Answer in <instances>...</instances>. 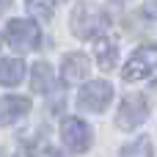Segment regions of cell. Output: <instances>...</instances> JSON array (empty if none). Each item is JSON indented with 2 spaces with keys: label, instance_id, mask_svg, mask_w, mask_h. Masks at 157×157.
I'll return each instance as SVG.
<instances>
[{
  "label": "cell",
  "instance_id": "obj_2",
  "mask_svg": "<svg viewBox=\"0 0 157 157\" xmlns=\"http://www.w3.org/2000/svg\"><path fill=\"white\" fill-rule=\"evenodd\" d=\"M39 41H41V33H39V25L33 19H11L6 25V44L14 52L36 50Z\"/></svg>",
  "mask_w": 157,
  "mask_h": 157
},
{
  "label": "cell",
  "instance_id": "obj_5",
  "mask_svg": "<svg viewBox=\"0 0 157 157\" xmlns=\"http://www.w3.org/2000/svg\"><path fill=\"white\" fill-rule=\"evenodd\" d=\"M146 116H149V102H146V97L130 94V97L121 99V108H119V113H116V124H119L121 130H135Z\"/></svg>",
  "mask_w": 157,
  "mask_h": 157
},
{
  "label": "cell",
  "instance_id": "obj_9",
  "mask_svg": "<svg viewBox=\"0 0 157 157\" xmlns=\"http://www.w3.org/2000/svg\"><path fill=\"white\" fill-rule=\"evenodd\" d=\"M61 77H63V83H77L83 77H88V61H86V55H80V52L66 55L63 66H61Z\"/></svg>",
  "mask_w": 157,
  "mask_h": 157
},
{
  "label": "cell",
  "instance_id": "obj_1",
  "mask_svg": "<svg viewBox=\"0 0 157 157\" xmlns=\"http://www.w3.org/2000/svg\"><path fill=\"white\" fill-rule=\"evenodd\" d=\"M108 28V17L99 6L94 3H77V8L72 11V30L77 39H91L94 33H105Z\"/></svg>",
  "mask_w": 157,
  "mask_h": 157
},
{
  "label": "cell",
  "instance_id": "obj_7",
  "mask_svg": "<svg viewBox=\"0 0 157 157\" xmlns=\"http://www.w3.org/2000/svg\"><path fill=\"white\" fill-rule=\"evenodd\" d=\"M94 52H97V63H99L102 69H113V66H116V55H119L116 36L99 33V36L94 39Z\"/></svg>",
  "mask_w": 157,
  "mask_h": 157
},
{
  "label": "cell",
  "instance_id": "obj_12",
  "mask_svg": "<svg viewBox=\"0 0 157 157\" xmlns=\"http://www.w3.org/2000/svg\"><path fill=\"white\" fill-rule=\"evenodd\" d=\"M119 157H152V144H149V138H138V141H132L130 146H124Z\"/></svg>",
  "mask_w": 157,
  "mask_h": 157
},
{
  "label": "cell",
  "instance_id": "obj_6",
  "mask_svg": "<svg viewBox=\"0 0 157 157\" xmlns=\"http://www.w3.org/2000/svg\"><path fill=\"white\" fill-rule=\"evenodd\" d=\"M61 138H63V144L72 149V152H77V155H83V152H88V146H91V130H88V124L83 121V119H63V124H61Z\"/></svg>",
  "mask_w": 157,
  "mask_h": 157
},
{
  "label": "cell",
  "instance_id": "obj_3",
  "mask_svg": "<svg viewBox=\"0 0 157 157\" xmlns=\"http://www.w3.org/2000/svg\"><path fill=\"white\" fill-rule=\"evenodd\" d=\"M124 80H152L157 75V47H138L121 69Z\"/></svg>",
  "mask_w": 157,
  "mask_h": 157
},
{
  "label": "cell",
  "instance_id": "obj_13",
  "mask_svg": "<svg viewBox=\"0 0 157 157\" xmlns=\"http://www.w3.org/2000/svg\"><path fill=\"white\" fill-rule=\"evenodd\" d=\"M25 3H28V8H30L36 17H41V19H50L52 11H55V0H25Z\"/></svg>",
  "mask_w": 157,
  "mask_h": 157
},
{
  "label": "cell",
  "instance_id": "obj_4",
  "mask_svg": "<svg viewBox=\"0 0 157 157\" xmlns=\"http://www.w3.org/2000/svg\"><path fill=\"white\" fill-rule=\"evenodd\" d=\"M110 99H113V88H110V83H105V80H91V83L83 86L80 94H77V105H80L83 110H88V113H102V110L110 105Z\"/></svg>",
  "mask_w": 157,
  "mask_h": 157
},
{
  "label": "cell",
  "instance_id": "obj_10",
  "mask_svg": "<svg viewBox=\"0 0 157 157\" xmlns=\"http://www.w3.org/2000/svg\"><path fill=\"white\" fill-rule=\"evenodd\" d=\"M22 75H25V63L19 58L0 61V86H17V83H22Z\"/></svg>",
  "mask_w": 157,
  "mask_h": 157
},
{
  "label": "cell",
  "instance_id": "obj_11",
  "mask_svg": "<svg viewBox=\"0 0 157 157\" xmlns=\"http://www.w3.org/2000/svg\"><path fill=\"white\" fill-rule=\"evenodd\" d=\"M30 86H33V91H50L52 86H55V75H52V69L47 66V63H36L33 66V80H30Z\"/></svg>",
  "mask_w": 157,
  "mask_h": 157
},
{
  "label": "cell",
  "instance_id": "obj_8",
  "mask_svg": "<svg viewBox=\"0 0 157 157\" xmlns=\"http://www.w3.org/2000/svg\"><path fill=\"white\" fill-rule=\"evenodd\" d=\"M30 110V102L25 97H3L0 99V124H14Z\"/></svg>",
  "mask_w": 157,
  "mask_h": 157
}]
</instances>
